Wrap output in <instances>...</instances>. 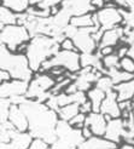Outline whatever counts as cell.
Listing matches in <instances>:
<instances>
[{
	"label": "cell",
	"instance_id": "cell-1",
	"mask_svg": "<svg viewBox=\"0 0 134 149\" xmlns=\"http://www.w3.org/2000/svg\"><path fill=\"white\" fill-rule=\"evenodd\" d=\"M19 107L24 110L29 121V132L34 138H41L50 146L57 139L56 127L59 116L56 110H52L45 103L26 100Z\"/></svg>",
	"mask_w": 134,
	"mask_h": 149
},
{
	"label": "cell",
	"instance_id": "cell-2",
	"mask_svg": "<svg viewBox=\"0 0 134 149\" xmlns=\"http://www.w3.org/2000/svg\"><path fill=\"white\" fill-rule=\"evenodd\" d=\"M61 50V44L50 35H35L28 42L26 55L33 72L39 73L44 62L55 56Z\"/></svg>",
	"mask_w": 134,
	"mask_h": 149
},
{
	"label": "cell",
	"instance_id": "cell-3",
	"mask_svg": "<svg viewBox=\"0 0 134 149\" xmlns=\"http://www.w3.org/2000/svg\"><path fill=\"white\" fill-rule=\"evenodd\" d=\"M0 69L10 72L12 79L30 83V80L34 78V72L30 68L27 55L12 52L4 44H1V51H0Z\"/></svg>",
	"mask_w": 134,
	"mask_h": 149
},
{
	"label": "cell",
	"instance_id": "cell-4",
	"mask_svg": "<svg viewBox=\"0 0 134 149\" xmlns=\"http://www.w3.org/2000/svg\"><path fill=\"white\" fill-rule=\"evenodd\" d=\"M57 139L50 146V149H77L85 138L80 129H74L68 123L61 120L56 127Z\"/></svg>",
	"mask_w": 134,
	"mask_h": 149
},
{
	"label": "cell",
	"instance_id": "cell-5",
	"mask_svg": "<svg viewBox=\"0 0 134 149\" xmlns=\"http://www.w3.org/2000/svg\"><path fill=\"white\" fill-rule=\"evenodd\" d=\"M80 56L81 54L79 51L59 50L55 56H52L46 62H44L39 73H48L52 68H56V67H62L66 72L70 73H77L81 69Z\"/></svg>",
	"mask_w": 134,
	"mask_h": 149
},
{
	"label": "cell",
	"instance_id": "cell-6",
	"mask_svg": "<svg viewBox=\"0 0 134 149\" xmlns=\"http://www.w3.org/2000/svg\"><path fill=\"white\" fill-rule=\"evenodd\" d=\"M56 85V79L50 73H36L29 83L26 97L28 100L45 103L51 97V90Z\"/></svg>",
	"mask_w": 134,
	"mask_h": 149
},
{
	"label": "cell",
	"instance_id": "cell-7",
	"mask_svg": "<svg viewBox=\"0 0 134 149\" xmlns=\"http://www.w3.org/2000/svg\"><path fill=\"white\" fill-rule=\"evenodd\" d=\"M0 39H1V44H4L10 51L17 52L22 45L28 44L30 41L32 35L26 26L12 24V26H6L1 28Z\"/></svg>",
	"mask_w": 134,
	"mask_h": 149
},
{
	"label": "cell",
	"instance_id": "cell-8",
	"mask_svg": "<svg viewBox=\"0 0 134 149\" xmlns=\"http://www.w3.org/2000/svg\"><path fill=\"white\" fill-rule=\"evenodd\" d=\"M93 21L94 26L100 28L104 32L123 24L122 13L115 3L106 4L105 7L93 12Z\"/></svg>",
	"mask_w": 134,
	"mask_h": 149
},
{
	"label": "cell",
	"instance_id": "cell-9",
	"mask_svg": "<svg viewBox=\"0 0 134 149\" xmlns=\"http://www.w3.org/2000/svg\"><path fill=\"white\" fill-rule=\"evenodd\" d=\"M98 29L100 28L98 27L77 28L75 35L71 39L80 54H94V52L98 51V44L93 39V33H95Z\"/></svg>",
	"mask_w": 134,
	"mask_h": 149
},
{
	"label": "cell",
	"instance_id": "cell-10",
	"mask_svg": "<svg viewBox=\"0 0 134 149\" xmlns=\"http://www.w3.org/2000/svg\"><path fill=\"white\" fill-rule=\"evenodd\" d=\"M29 87V81L12 79L6 83H1L0 96L1 98H13L17 96H26Z\"/></svg>",
	"mask_w": 134,
	"mask_h": 149
},
{
	"label": "cell",
	"instance_id": "cell-11",
	"mask_svg": "<svg viewBox=\"0 0 134 149\" xmlns=\"http://www.w3.org/2000/svg\"><path fill=\"white\" fill-rule=\"evenodd\" d=\"M100 113L105 115L106 120L115 119V118H121L122 111L120 109V104H118V100H117V93L115 90L106 93L105 98H104V101L102 103Z\"/></svg>",
	"mask_w": 134,
	"mask_h": 149
},
{
	"label": "cell",
	"instance_id": "cell-12",
	"mask_svg": "<svg viewBox=\"0 0 134 149\" xmlns=\"http://www.w3.org/2000/svg\"><path fill=\"white\" fill-rule=\"evenodd\" d=\"M61 6L68 10L73 17L95 12V9L91 4V0H64Z\"/></svg>",
	"mask_w": 134,
	"mask_h": 149
},
{
	"label": "cell",
	"instance_id": "cell-13",
	"mask_svg": "<svg viewBox=\"0 0 134 149\" xmlns=\"http://www.w3.org/2000/svg\"><path fill=\"white\" fill-rule=\"evenodd\" d=\"M85 125L91 129V131L93 132V136L104 137L105 130H106V125H108V120H106V118L104 114L92 111V113L87 114Z\"/></svg>",
	"mask_w": 134,
	"mask_h": 149
},
{
	"label": "cell",
	"instance_id": "cell-14",
	"mask_svg": "<svg viewBox=\"0 0 134 149\" xmlns=\"http://www.w3.org/2000/svg\"><path fill=\"white\" fill-rule=\"evenodd\" d=\"M9 121L15 129L19 132H28L29 131V121L28 118L22 109L17 104H12L9 113Z\"/></svg>",
	"mask_w": 134,
	"mask_h": 149
},
{
	"label": "cell",
	"instance_id": "cell-15",
	"mask_svg": "<svg viewBox=\"0 0 134 149\" xmlns=\"http://www.w3.org/2000/svg\"><path fill=\"white\" fill-rule=\"evenodd\" d=\"M123 135V119L122 118H115L108 120L106 130H105V137L106 139L111 141L116 144H121L123 142L122 139Z\"/></svg>",
	"mask_w": 134,
	"mask_h": 149
},
{
	"label": "cell",
	"instance_id": "cell-16",
	"mask_svg": "<svg viewBox=\"0 0 134 149\" xmlns=\"http://www.w3.org/2000/svg\"><path fill=\"white\" fill-rule=\"evenodd\" d=\"M124 35V27L117 26L116 28L109 29L103 33L102 40L98 45V49H102L104 46H117L121 42L122 38Z\"/></svg>",
	"mask_w": 134,
	"mask_h": 149
},
{
	"label": "cell",
	"instance_id": "cell-17",
	"mask_svg": "<svg viewBox=\"0 0 134 149\" xmlns=\"http://www.w3.org/2000/svg\"><path fill=\"white\" fill-rule=\"evenodd\" d=\"M117 147L118 144L111 142L105 137L93 136L88 139H85L77 149H117Z\"/></svg>",
	"mask_w": 134,
	"mask_h": 149
},
{
	"label": "cell",
	"instance_id": "cell-18",
	"mask_svg": "<svg viewBox=\"0 0 134 149\" xmlns=\"http://www.w3.org/2000/svg\"><path fill=\"white\" fill-rule=\"evenodd\" d=\"M34 141L30 132H19L16 129L11 131V142L17 149H29Z\"/></svg>",
	"mask_w": 134,
	"mask_h": 149
},
{
	"label": "cell",
	"instance_id": "cell-19",
	"mask_svg": "<svg viewBox=\"0 0 134 149\" xmlns=\"http://www.w3.org/2000/svg\"><path fill=\"white\" fill-rule=\"evenodd\" d=\"M114 90L117 93V100L118 102L122 101H132L133 96H134V78L121 83L118 85H115Z\"/></svg>",
	"mask_w": 134,
	"mask_h": 149
},
{
	"label": "cell",
	"instance_id": "cell-20",
	"mask_svg": "<svg viewBox=\"0 0 134 149\" xmlns=\"http://www.w3.org/2000/svg\"><path fill=\"white\" fill-rule=\"evenodd\" d=\"M105 96H106V93L103 90H100V88H98L97 86H93L91 90L87 91V98L92 103L93 111L100 113V107H102V103H103L104 98H105Z\"/></svg>",
	"mask_w": 134,
	"mask_h": 149
},
{
	"label": "cell",
	"instance_id": "cell-21",
	"mask_svg": "<svg viewBox=\"0 0 134 149\" xmlns=\"http://www.w3.org/2000/svg\"><path fill=\"white\" fill-rule=\"evenodd\" d=\"M12 24H18V13L1 5V9H0V29Z\"/></svg>",
	"mask_w": 134,
	"mask_h": 149
},
{
	"label": "cell",
	"instance_id": "cell-22",
	"mask_svg": "<svg viewBox=\"0 0 134 149\" xmlns=\"http://www.w3.org/2000/svg\"><path fill=\"white\" fill-rule=\"evenodd\" d=\"M80 104L79 103H71V104H68V106H64L62 108L58 109V116L61 120H64V121H70L73 118H75L79 113H80Z\"/></svg>",
	"mask_w": 134,
	"mask_h": 149
},
{
	"label": "cell",
	"instance_id": "cell-23",
	"mask_svg": "<svg viewBox=\"0 0 134 149\" xmlns=\"http://www.w3.org/2000/svg\"><path fill=\"white\" fill-rule=\"evenodd\" d=\"M105 75H109L111 79H113L115 85H118V84L124 83V81H128V80L134 78V74L127 73V72H124L122 69H118V68H114V69L106 70Z\"/></svg>",
	"mask_w": 134,
	"mask_h": 149
},
{
	"label": "cell",
	"instance_id": "cell-24",
	"mask_svg": "<svg viewBox=\"0 0 134 149\" xmlns=\"http://www.w3.org/2000/svg\"><path fill=\"white\" fill-rule=\"evenodd\" d=\"M70 24L76 28H88V27H95L93 21V12L81 15V16H74L70 19Z\"/></svg>",
	"mask_w": 134,
	"mask_h": 149
},
{
	"label": "cell",
	"instance_id": "cell-25",
	"mask_svg": "<svg viewBox=\"0 0 134 149\" xmlns=\"http://www.w3.org/2000/svg\"><path fill=\"white\" fill-rule=\"evenodd\" d=\"M102 61H103V65H104V68H105V70L114 69V68L121 69V67H120V61H121V58L116 55V52H115V54H113V55L104 56Z\"/></svg>",
	"mask_w": 134,
	"mask_h": 149
},
{
	"label": "cell",
	"instance_id": "cell-26",
	"mask_svg": "<svg viewBox=\"0 0 134 149\" xmlns=\"http://www.w3.org/2000/svg\"><path fill=\"white\" fill-rule=\"evenodd\" d=\"M94 86H97L98 88H100V90H103L105 93H108V92L114 90L115 84H114L113 79H111L109 75H103V77H100L98 80H97V83L94 84Z\"/></svg>",
	"mask_w": 134,
	"mask_h": 149
},
{
	"label": "cell",
	"instance_id": "cell-27",
	"mask_svg": "<svg viewBox=\"0 0 134 149\" xmlns=\"http://www.w3.org/2000/svg\"><path fill=\"white\" fill-rule=\"evenodd\" d=\"M120 67H121L122 70L127 72V73H131V74H134V59L132 57L126 56V57L121 58Z\"/></svg>",
	"mask_w": 134,
	"mask_h": 149
},
{
	"label": "cell",
	"instance_id": "cell-28",
	"mask_svg": "<svg viewBox=\"0 0 134 149\" xmlns=\"http://www.w3.org/2000/svg\"><path fill=\"white\" fill-rule=\"evenodd\" d=\"M86 114H84V113H81V111H80V113L75 116V118H73L71 119V120L69 121V124L73 126V127L74 129H82L84 127V126H85V123H86Z\"/></svg>",
	"mask_w": 134,
	"mask_h": 149
},
{
	"label": "cell",
	"instance_id": "cell-29",
	"mask_svg": "<svg viewBox=\"0 0 134 149\" xmlns=\"http://www.w3.org/2000/svg\"><path fill=\"white\" fill-rule=\"evenodd\" d=\"M61 50H65V51H77L76 47H75V44H74L73 39H70V38H65L61 42Z\"/></svg>",
	"mask_w": 134,
	"mask_h": 149
},
{
	"label": "cell",
	"instance_id": "cell-30",
	"mask_svg": "<svg viewBox=\"0 0 134 149\" xmlns=\"http://www.w3.org/2000/svg\"><path fill=\"white\" fill-rule=\"evenodd\" d=\"M80 111L81 113H84V114H89V113H92L93 111V107H92V103L89 100H87L84 104H81V107H80Z\"/></svg>",
	"mask_w": 134,
	"mask_h": 149
},
{
	"label": "cell",
	"instance_id": "cell-31",
	"mask_svg": "<svg viewBox=\"0 0 134 149\" xmlns=\"http://www.w3.org/2000/svg\"><path fill=\"white\" fill-rule=\"evenodd\" d=\"M98 51L100 52V55L104 57V56H109V55H113L116 52L115 47L114 46H104L102 49H98Z\"/></svg>",
	"mask_w": 134,
	"mask_h": 149
},
{
	"label": "cell",
	"instance_id": "cell-32",
	"mask_svg": "<svg viewBox=\"0 0 134 149\" xmlns=\"http://www.w3.org/2000/svg\"><path fill=\"white\" fill-rule=\"evenodd\" d=\"M10 80H12L10 72H7L5 69L0 70V81H1V83H6V81H10Z\"/></svg>",
	"mask_w": 134,
	"mask_h": 149
},
{
	"label": "cell",
	"instance_id": "cell-33",
	"mask_svg": "<svg viewBox=\"0 0 134 149\" xmlns=\"http://www.w3.org/2000/svg\"><path fill=\"white\" fill-rule=\"evenodd\" d=\"M91 4H92V6L95 9V11L103 9V7H105V5H106L105 0H91Z\"/></svg>",
	"mask_w": 134,
	"mask_h": 149
},
{
	"label": "cell",
	"instance_id": "cell-34",
	"mask_svg": "<svg viewBox=\"0 0 134 149\" xmlns=\"http://www.w3.org/2000/svg\"><path fill=\"white\" fill-rule=\"evenodd\" d=\"M81 132H82V136H84V138L85 139H88V138H91V137H93V132L91 131V129L88 127V126H84L82 129H81Z\"/></svg>",
	"mask_w": 134,
	"mask_h": 149
},
{
	"label": "cell",
	"instance_id": "cell-35",
	"mask_svg": "<svg viewBox=\"0 0 134 149\" xmlns=\"http://www.w3.org/2000/svg\"><path fill=\"white\" fill-rule=\"evenodd\" d=\"M117 149H134V144H129V143L122 142L121 144H118Z\"/></svg>",
	"mask_w": 134,
	"mask_h": 149
},
{
	"label": "cell",
	"instance_id": "cell-36",
	"mask_svg": "<svg viewBox=\"0 0 134 149\" xmlns=\"http://www.w3.org/2000/svg\"><path fill=\"white\" fill-rule=\"evenodd\" d=\"M127 10H129L134 15V0H129L128 5H127Z\"/></svg>",
	"mask_w": 134,
	"mask_h": 149
},
{
	"label": "cell",
	"instance_id": "cell-37",
	"mask_svg": "<svg viewBox=\"0 0 134 149\" xmlns=\"http://www.w3.org/2000/svg\"><path fill=\"white\" fill-rule=\"evenodd\" d=\"M41 1H44V0H29V4H30V6H36V5H39Z\"/></svg>",
	"mask_w": 134,
	"mask_h": 149
},
{
	"label": "cell",
	"instance_id": "cell-38",
	"mask_svg": "<svg viewBox=\"0 0 134 149\" xmlns=\"http://www.w3.org/2000/svg\"><path fill=\"white\" fill-rule=\"evenodd\" d=\"M132 115H133V118H134V108H133V110H132Z\"/></svg>",
	"mask_w": 134,
	"mask_h": 149
},
{
	"label": "cell",
	"instance_id": "cell-39",
	"mask_svg": "<svg viewBox=\"0 0 134 149\" xmlns=\"http://www.w3.org/2000/svg\"><path fill=\"white\" fill-rule=\"evenodd\" d=\"M132 102H133V103H134V96H133V98H132Z\"/></svg>",
	"mask_w": 134,
	"mask_h": 149
}]
</instances>
